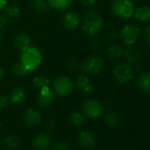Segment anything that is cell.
Masks as SVG:
<instances>
[{
	"mask_svg": "<svg viewBox=\"0 0 150 150\" xmlns=\"http://www.w3.org/2000/svg\"><path fill=\"white\" fill-rule=\"evenodd\" d=\"M81 25L84 33L94 37L102 31L103 28V19L97 12L89 10L81 18Z\"/></svg>",
	"mask_w": 150,
	"mask_h": 150,
	"instance_id": "1",
	"label": "cell"
},
{
	"mask_svg": "<svg viewBox=\"0 0 150 150\" xmlns=\"http://www.w3.org/2000/svg\"><path fill=\"white\" fill-rule=\"evenodd\" d=\"M43 56L41 50L35 46L30 45L21 51L20 62L30 72L36 70L42 63Z\"/></svg>",
	"mask_w": 150,
	"mask_h": 150,
	"instance_id": "2",
	"label": "cell"
},
{
	"mask_svg": "<svg viewBox=\"0 0 150 150\" xmlns=\"http://www.w3.org/2000/svg\"><path fill=\"white\" fill-rule=\"evenodd\" d=\"M134 5L132 0H112L110 10L114 16L120 19H129L133 15Z\"/></svg>",
	"mask_w": 150,
	"mask_h": 150,
	"instance_id": "3",
	"label": "cell"
},
{
	"mask_svg": "<svg viewBox=\"0 0 150 150\" xmlns=\"http://www.w3.org/2000/svg\"><path fill=\"white\" fill-rule=\"evenodd\" d=\"M52 88L55 95L64 97L70 96L74 88V81L68 76H60L56 78L52 82Z\"/></svg>",
	"mask_w": 150,
	"mask_h": 150,
	"instance_id": "4",
	"label": "cell"
},
{
	"mask_svg": "<svg viewBox=\"0 0 150 150\" xmlns=\"http://www.w3.org/2000/svg\"><path fill=\"white\" fill-rule=\"evenodd\" d=\"M103 67V59L96 55L88 57L81 64V71L89 76H96L100 74Z\"/></svg>",
	"mask_w": 150,
	"mask_h": 150,
	"instance_id": "5",
	"label": "cell"
},
{
	"mask_svg": "<svg viewBox=\"0 0 150 150\" xmlns=\"http://www.w3.org/2000/svg\"><path fill=\"white\" fill-rule=\"evenodd\" d=\"M113 76L118 83L126 84L133 77V69L127 63H119L113 69Z\"/></svg>",
	"mask_w": 150,
	"mask_h": 150,
	"instance_id": "6",
	"label": "cell"
},
{
	"mask_svg": "<svg viewBox=\"0 0 150 150\" xmlns=\"http://www.w3.org/2000/svg\"><path fill=\"white\" fill-rule=\"evenodd\" d=\"M104 110L103 105L96 99H88L82 105V113L89 119H96L100 117Z\"/></svg>",
	"mask_w": 150,
	"mask_h": 150,
	"instance_id": "7",
	"label": "cell"
},
{
	"mask_svg": "<svg viewBox=\"0 0 150 150\" xmlns=\"http://www.w3.org/2000/svg\"><path fill=\"white\" fill-rule=\"evenodd\" d=\"M140 36V29L135 24H127L123 27L120 32V38L127 45L134 44Z\"/></svg>",
	"mask_w": 150,
	"mask_h": 150,
	"instance_id": "8",
	"label": "cell"
},
{
	"mask_svg": "<svg viewBox=\"0 0 150 150\" xmlns=\"http://www.w3.org/2000/svg\"><path fill=\"white\" fill-rule=\"evenodd\" d=\"M60 22L67 30H74L81 25V17L73 11H67L61 15Z\"/></svg>",
	"mask_w": 150,
	"mask_h": 150,
	"instance_id": "9",
	"label": "cell"
},
{
	"mask_svg": "<svg viewBox=\"0 0 150 150\" xmlns=\"http://www.w3.org/2000/svg\"><path fill=\"white\" fill-rule=\"evenodd\" d=\"M75 88H76L82 95L88 96L95 92L96 86L93 81L87 75H80L74 82Z\"/></svg>",
	"mask_w": 150,
	"mask_h": 150,
	"instance_id": "10",
	"label": "cell"
},
{
	"mask_svg": "<svg viewBox=\"0 0 150 150\" xmlns=\"http://www.w3.org/2000/svg\"><path fill=\"white\" fill-rule=\"evenodd\" d=\"M55 100V94L50 89V87L42 88L39 90V93L36 97L37 104L42 109H46L50 107Z\"/></svg>",
	"mask_w": 150,
	"mask_h": 150,
	"instance_id": "11",
	"label": "cell"
},
{
	"mask_svg": "<svg viewBox=\"0 0 150 150\" xmlns=\"http://www.w3.org/2000/svg\"><path fill=\"white\" fill-rule=\"evenodd\" d=\"M77 138H78L79 144L82 147L87 148V149L93 148L96 145V142H97L96 135L92 132H90L88 130H82V131H81L78 133V137Z\"/></svg>",
	"mask_w": 150,
	"mask_h": 150,
	"instance_id": "12",
	"label": "cell"
},
{
	"mask_svg": "<svg viewBox=\"0 0 150 150\" xmlns=\"http://www.w3.org/2000/svg\"><path fill=\"white\" fill-rule=\"evenodd\" d=\"M23 121L24 123L30 127L38 125L42 123V116L41 114V112L39 110H37L36 109H28L24 114H23Z\"/></svg>",
	"mask_w": 150,
	"mask_h": 150,
	"instance_id": "13",
	"label": "cell"
},
{
	"mask_svg": "<svg viewBox=\"0 0 150 150\" xmlns=\"http://www.w3.org/2000/svg\"><path fill=\"white\" fill-rule=\"evenodd\" d=\"M32 146L37 150H46L50 148L51 146L50 136L44 132L36 134L32 140Z\"/></svg>",
	"mask_w": 150,
	"mask_h": 150,
	"instance_id": "14",
	"label": "cell"
},
{
	"mask_svg": "<svg viewBox=\"0 0 150 150\" xmlns=\"http://www.w3.org/2000/svg\"><path fill=\"white\" fill-rule=\"evenodd\" d=\"M13 45L19 50H23L31 45V37L26 32H19L13 37Z\"/></svg>",
	"mask_w": 150,
	"mask_h": 150,
	"instance_id": "15",
	"label": "cell"
},
{
	"mask_svg": "<svg viewBox=\"0 0 150 150\" xmlns=\"http://www.w3.org/2000/svg\"><path fill=\"white\" fill-rule=\"evenodd\" d=\"M27 98V93L26 90L22 87H15L12 89L9 99L10 102L15 105H21L25 103Z\"/></svg>",
	"mask_w": 150,
	"mask_h": 150,
	"instance_id": "16",
	"label": "cell"
},
{
	"mask_svg": "<svg viewBox=\"0 0 150 150\" xmlns=\"http://www.w3.org/2000/svg\"><path fill=\"white\" fill-rule=\"evenodd\" d=\"M136 84L142 92L150 94V71L140 73L137 78Z\"/></svg>",
	"mask_w": 150,
	"mask_h": 150,
	"instance_id": "17",
	"label": "cell"
},
{
	"mask_svg": "<svg viewBox=\"0 0 150 150\" xmlns=\"http://www.w3.org/2000/svg\"><path fill=\"white\" fill-rule=\"evenodd\" d=\"M124 55H125V57L130 63H133V64L139 63L142 58V53L139 50V49L132 45H131L125 50Z\"/></svg>",
	"mask_w": 150,
	"mask_h": 150,
	"instance_id": "18",
	"label": "cell"
},
{
	"mask_svg": "<svg viewBox=\"0 0 150 150\" xmlns=\"http://www.w3.org/2000/svg\"><path fill=\"white\" fill-rule=\"evenodd\" d=\"M74 0H48V3L51 9L56 11H66L68 10Z\"/></svg>",
	"mask_w": 150,
	"mask_h": 150,
	"instance_id": "19",
	"label": "cell"
},
{
	"mask_svg": "<svg viewBox=\"0 0 150 150\" xmlns=\"http://www.w3.org/2000/svg\"><path fill=\"white\" fill-rule=\"evenodd\" d=\"M132 16H134V18L139 21H150V7L146 6H139L137 9H134Z\"/></svg>",
	"mask_w": 150,
	"mask_h": 150,
	"instance_id": "20",
	"label": "cell"
},
{
	"mask_svg": "<svg viewBox=\"0 0 150 150\" xmlns=\"http://www.w3.org/2000/svg\"><path fill=\"white\" fill-rule=\"evenodd\" d=\"M21 139L16 135L6 136L3 140V145L7 150H17L21 146Z\"/></svg>",
	"mask_w": 150,
	"mask_h": 150,
	"instance_id": "21",
	"label": "cell"
},
{
	"mask_svg": "<svg viewBox=\"0 0 150 150\" xmlns=\"http://www.w3.org/2000/svg\"><path fill=\"white\" fill-rule=\"evenodd\" d=\"M4 14L6 16L7 19L11 20H16L21 17V10L19 6L14 5V4H10L6 5L5 7Z\"/></svg>",
	"mask_w": 150,
	"mask_h": 150,
	"instance_id": "22",
	"label": "cell"
},
{
	"mask_svg": "<svg viewBox=\"0 0 150 150\" xmlns=\"http://www.w3.org/2000/svg\"><path fill=\"white\" fill-rule=\"evenodd\" d=\"M103 122L106 126H108L110 128H116L120 124V117L116 112L110 111L104 115Z\"/></svg>",
	"mask_w": 150,
	"mask_h": 150,
	"instance_id": "23",
	"label": "cell"
},
{
	"mask_svg": "<svg viewBox=\"0 0 150 150\" xmlns=\"http://www.w3.org/2000/svg\"><path fill=\"white\" fill-rule=\"evenodd\" d=\"M85 116L81 111L79 110H74L70 114L69 119L71 124L74 126V127H77V128H81L84 123H85Z\"/></svg>",
	"mask_w": 150,
	"mask_h": 150,
	"instance_id": "24",
	"label": "cell"
},
{
	"mask_svg": "<svg viewBox=\"0 0 150 150\" xmlns=\"http://www.w3.org/2000/svg\"><path fill=\"white\" fill-rule=\"evenodd\" d=\"M31 6L38 13H47L50 9L48 0H32Z\"/></svg>",
	"mask_w": 150,
	"mask_h": 150,
	"instance_id": "25",
	"label": "cell"
},
{
	"mask_svg": "<svg viewBox=\"0 0 150 150\" xmlns=\"http://www.w3.org/2000/svg\"><path fill=\"white\" fill-rule=\"evenodd\" d=\"M10 71L14 76H17V77H25L29 72L20 61L13 63L10 68Z\"/></svg>",
	"mask_w": 150,
	"mask_h": 150,
	"instance_id": "26",
	"label": "cell"
},
{
	"mask_svg": "<svg viewBox=\"0 0 150 150\" xmlns=\"http://www.w3.org/2000/svg\"><path fill=\"white\" fill-rule=\"evenodd\" d=\"M50 79L45 75H37L33 80V85L36 89H41L45 87H50Z\"/></svg>",
	"mask_w": 150,
	"mask_h": 150,
	"instance_id": "27",
	"label": "cell"
},
{
	"mask_svg": "<svg viewBox=\"0 0 150 150\" xmlns=\"http://www.w3.org/2000/svg\"><path fill=\"white\" fill-rule=\"evenodd\" d=\"M106 54L110 59L115 60V59L119 58L123 55V49L121 46H119L117 44H111L109 46Z\"/></svg>",
	"mask_w": 150,
	"mask_h": 150,
	"instance_id": "28",
	"label": "cell"
},
{
	"mask_svg": "<svg viewBox=\"0 0 150 150\" xmlns=\"http://www.w3.org/2000/svg\"><path fill=\"white\" fill-rule=\"evenodd\" d=\"M81 62L78 61L77 59H70L67 62L66 66L69 70L77 71V70H81Z\"/></svg>",
	"mask_w": 150,
	"mask_h": 150,
	"instance_id": "29",
	"label": "cell"
},
{
	"mask_svg": "<svg viewBox=\"0 0 150 150\" xmlns=\"http://www.w3.org/2000/svg\"><path fill=\"white\" fill-rule=\"evenodd\" d=\"M52 150H70V145L65 141H58L52 146Z\"/></svg>",
	"mask_w": 150,
	"mask_h": 150,
	"instance_id": "30",
	"label": "cell"
},
{
	"mask_svg": "<svg viewBox=\"0 0 150 150\" xmlns=\"http://www.w3.org/2000/svg\"><path fill=\"white\" fill-rule=\"evenodd\" d=\"M45 129L48 132H53L57 129V123L54 119H48L44 124Z\"/></svg>",
	"mask_w": 150,
	"mask_h": 150,
	"instance_id": "31",
	"label": "cell"
},
{
	"mask_svg": "<svg viewBox=\"0 0 150 150\" xmlns=\"http://www.w3.org/2000/svg\"><path fill=\"white\" fill-rule=\"evenodd\" d=\"M9 96L6 95H0V109H5L6 108L10 103Z\"/></svg>",
	"mask_w": 150,
	"mask_h": 150,
	"instance_id": "32",
	"label": "cell"
},
{
	"mask_svg": "<svg viewBox=\"0 0 150 150\" xmlns=\"http://www.w3.org/2000/svg\"><path fill=\"white\" fill-rule=\"evenodd\" d=\"M90 47H91V49L93 50L97 51V50H99L102 49V47H103V42L101 40H99V39H94L91 42V43H90Z\"/></svg>",
	"mask_w": 150,
	"mask_h": 150,
	"instance_id": "33",
	"label": "cell"
},
{
	"mask_svg": "<svg viewBox=\"0 0 150 150\" xmlns=\"http://www.w3.org/2000/svg\"><path fill=\"white\" fill-rule=\"evenodd\" d=\"M117 38V33L115 30H110V31H109V32L106 34V35H105L106 41H108V42H110L115 41Z\"/></svg>",
	"mask_w": 150,
	"mask_h": 150,
	"instance_id": "34",
	"label": "cell"
},
{
	"mask_svg": "<svg viewBox=\"0 0 150 150\" xmlns=\"http://www.w3.org/2000/svg\"><path fill=\"white\" fill-rule=\"evenodd\" d=\"M97 3V0H81V4L83 6L87 8H92L94 7Z\"/></svg>",
	"mask_w": 150,
	"mask_h": 150,
	"instance_id": "35",
	"label": "cell"
},
{
	"mask_svg": "<svg viewBox=\"0 0 150 150\" xmlns=\"http://www.w3.org/2000/svg\"><path fill=\"white\" fill-rule=\"evenodd\" d=\"M7 22H8V19L6 18V16L5 14H0V30H2L3 28H6Z\"/></svg>",
	"mask_w": 150,
	"mask_h": 150,
	"instance_id": "36",
	"label": "cell"
},
{
	"mask_svg": "<svg viewBox=\"0 0 150 150\" xmlns=\"http://www.w3.org/2000/svg\"><path fill=\"white\" fill-rule=\"evenodd\" d=\"M7 5V0H0V10Z\"/></svg>",
	"mask_w": 150,
	"mask_h": 150,
	"instance_id": "37",
	"label": "cell"
},
{
	"mask_svg": "<svg viewBox=\"0 0 150 150\" xmlns=\"http://www.w3.org/2000/svg\"><path fill=\"white\" fill-rule=\"evenodd\" d=\"M4 76H5V70L2 66H0V81H2Z\"/></svg>",
	"mask_w": 150,
	"mask_h": 150,
	"instance_id": "38",
	"label": "cell"
},
{
	"mask_svg": "<svg viewBox=\"0 0 150 150\" xmlns=\"http://www.w3.org/2000/svg\"><path fill=\"white\" fill-rule=\"evenodd\" d=\"M1 41H2V35H1V32H0V43H1Z\"/></svg>",
	"mask_w": 150,
	"mask_h": 150,
	"instance_id": "39",
	"label": "cell"
},
{
	"mask_svg": "<svg viewBox=\"0 0 150 150\" xmlns=\"http://www.w3.org/2000/svg\"><path fill=\"white\" fill-rule=\"evenodd\" d=\"M148 42H149V43H150V33H149V35H148Z\"/></svg>",
	"mask_w": 150,
	"mask_h": 150,
	"instance_id": "40",
	"label": "cell"
},
{
	"mask_svg": "<svg viewBox=\"0 0 150 150\" xmlns=\"http://www.w3.org/2000/svg\"><path fill=\"white\" fill-rule=\"evenodd\" d=\"M0 128H1V123H0Z\"/></svg>",
	"mask_w": 150,
	"mask_h": 150,
	"instance_id": "41",
	"label": "cell"
},
{
	"mask_svg": "<svg viewBox=\"0 0 150 150\" xmlns=\"http://www.w3.org/2000/svg\"><path fill=\"white\" fill-rule=\"evenodd\" d=\"M0 150H1V149H0Z\"/></svg>",
	"mask_w": 150,
	"mask_h": 150,
	"instance_id": "42",
	"label": "cell"
}]
</instances>
